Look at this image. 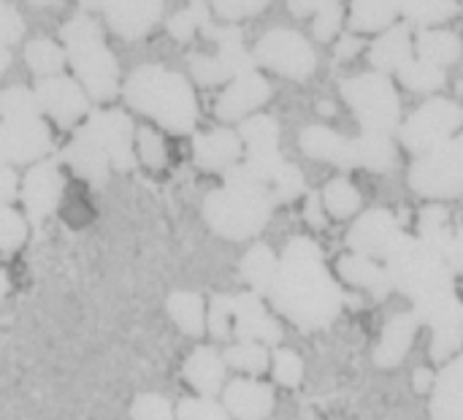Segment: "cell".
<instances>
[{"label": "cell", "mask_w": 463, "mask_h": 420, "mask_svg": "<svg viewBox=\"0 0 463 420\" xmlns=\"http://www.w3.org/2000/svg\"><path fill=\"white\" fill-rule=\"evenodd\" d=\"M269 301L282 318L304 331L331 326L345 304V293L323 263V253L312 239H293L279 261L269 288Z\"/></svg>", "instance_id": "1"}, {"label": "cell", "mask_w": 463, "mask_h": 420, "mask_svg": "<svg viewBox=\"0 0 463 420\" xmlns=\"http://www.w3.org/2000/svg\"><path fill=\"white\" fill-rule=\"evenodd\" d=\"M125 100L171 133H190L198 119L193 87L182 73L163 65H141L133 71L125 84Z\"/></svg>", "instance_id": "2"}, {"label": "cell", "mask_w": 463, "mask_h": 420, "mask_svg": "<svg viewBox=\"0 0 463 420\" xmlns=\"http://www.w3.org/2000/svg\"><path fill=\"white\" fill-rule=\"evenodd\" d=\"M277 206L269 185H225L203 201V217L220 236L231 242L260 234Z\"/></svg>", "instance_id": "3"}, {"label": "cell", "mask_w": 463, "mask_h": 420, "mask_svg": "<svg viewBox=\"0 0 463 420\" xmlns=\"http://www.w3.org/2000/svg\"><path fill=\"white\" fill-rule=\"evenodd\" d=\"M60 35L65 41L68 60L79 81L90 92V98L111 100L119 87V65L103 43L100 24L81 14V16H73L68 24H62Z\"/></svg>", "instance_id": "4"}, {"label": "cell", "mask_w": 463, "mask_h": 420, "mask_svg": "<svg viewBox=\"0 0 463 420\" xmlns=\"http://www.w3.org/2000/svg\"><path fill=\"white\" fill-rule=\"evenodd\" d=\"M388 274L393 280V288H399L404 296L412 301L439 293V291H453V277L456 272L450 269L445 253L420 236H407L391 250L385 258Z\"/></svg>", "instance_id": "5"}, {"label": "cell", "mask_w": 463, "mask_h": 420, "mask_svg": "<svg viewBox=\"0 0 463 420\" xmlns=\"http://www.w3.org/2000/svg\"><path fill=\"white\" fill-rule=\"evenodd\" d=\"M342 95L355 111L364 130L372 133H393L399 128V95L388 76L380 73H361L342 81Z\"/></svg>", "instance_id": "6"}, {"label": "cell", "mask_w": 463, "mask_h": 420, "mask_svg": "<svg viewBox=\"0 0 463 420\" xmlns=\"http://www.w3.org/2000/svg\"><path fill=\"white\" fill-rule=\"evenodd\" d=\"M410 185L426 198L463 196V133L423 152L410 171Z\"/></svg>", "instance_id": "7"}, {"label": "cell", "mask_w": 463, "mask_h": 420, "mask_svg": "<svg viewBox=\"0 0 463 420\" xmlns=\"http://www.w3.org/2000/svg\"><path fill=\"white\" fill-rule=\"evenodd\" d=\"M463 128V106L437 98L423 103L402 128V144L415 152L423 155L439 144H445L448 138L456 136V130Z\"/></svg>", "instance_id": "8"}, {"label": "cell", "mask_w": 463, "mask_h": 420, "mask_svg": "<svg viewBox=\"0 0 463 420\" xmlns=\"http://www.w3.org/2000/svg\"><path fill=\"white\" fill-rule=\"evenodd\" d=\"M258 65H266L288 79H309L317 68L312 43L296 30H271L255 46Z\"/></svg>", "instance_id": "9"}, {"label": "cell", "mask_w": 463, "mask_h": 420, "mask_svg": "<svg viewBox=\"0 0 463 420\" xmlns=\"http://www.w3.org/2000/svg\"><path fill=\"white\" fill-rule=\"evenodd\" d=\"M90 11H100L109 19V27L119 38L146 35L163 14V0H79Z\"/></svg>", "instance_id": "10"}, {"label": "cell", "mask_w": 463, "mask_h": 420, "mask_svg": "<svg viewBox=\"0 0 463 420\" xmlns=\"http://www.w3.org/2000/svg\"><path fill=\"white\" fill-rule=\"evenodd\" d=\"M52 149L49 128L41 117L3 119L0 125V158L3 163H30Z\"/></svg>", "instance_id": "11"}, {"label": "cell", "mask_w": 463, "mask_h": 420, "mask_svg": "<svg viewBox=\"0 0 463 420\" xmlns=\"http://www.w3.org/2000/svg\"><path fill=\"white\" fill-rule=\"evenodd\" d=\"M79 133L92 136L111 158V166L117 171H133L136 168V155L130 149V136H133V122L122 111H98L87 119Z\"/></svg>", "instance_id": "12"}, {"label": "cell", "mask_w": 463, "mask_h": 420, "mask_svg": "<svg viewBox=\"0 0 463 420\" xmlns=\"http://www.w3.org/2000/svg\"><path fill=\"white\" fill-rule=\"evenodd\" d=\"M35 95L43 106V111L62 128L76 125L84 114H87V90L84 84H76L68 76L52 73V76H41L35 84Z\"/></svg>", "instance_id": "13"}, {"label": "cell", "mask_w": 463, "mask_h": 420, "mask_svg": "<svg viewBox=\"0 0 463 420\" xmlns=\"http://www.w3.org/2000/svg\"><path fill=\"white\" fill-rule=\"evenodd\" d=\"M404 239V231H402V223L385 212V209H374V212H366L355 225L353 231L347 234V244L353 253H364L369 258H388L391 250Z\"/></svg>", "instance_id": "14"}, {"label": "cell", "mask_w": 463, "mask_h": 420, "mask_svg": "<svg viewBox=\"0 0 463 420\" xmlns=\"http://www.w3.org/2000/svg\"><path fill=\"white\" fill-rule=\"evenodd\" d=\"M60 193H62V177H60L54 160H43L33 171H27V177L22 182V201H24L27 217L33 225H41L43 217H49L54 212Z\"/></svg>", "instance_id": "15"}, {"label": "cell", "mask_w": 463, "mask_h": 420, "mask_svg": "<svg viewBox=\"0 0 463 420\" xmlns=\"http://www.w3.org/2000/svg\"><path fill=\"white\" fill-rule=\"evenodd\" d=\"M233 331L241 342H263V345L282 342V329L263 310L258 291L233 296Z\"/></svg>", "instance_id": "16"}, {"label": "cell", "mask_w": 463, "mask_h": 420, "mask_svg": "<svg viewBox=\"0 0 463 420\" xmlns=\"http://www.w3.org/2000/svg\"><path fill=\"white\" fill-rule=\"evenodd\" d=\"M271 98V84L250 71V73H241L231 81V87L222 92V98L217 100L214 106V114L222 119V122H231V119H239L250 111H255L258 106H263L266 100Z\"/></svg>", "instance_id": "17"}, {"label": "cell", "mask_w": 463, "mask_h": 420, "mask_svg": "<svg viewBox=\"0 0 463 420\" xmlns=\"http://www.w3.org/2000/svg\"><path fill=\"white\" fill-rule=\"evenodd\" d=\"M298 144H301L304 155H309L312 160H326L339 168H358L355 138H345V136L334 133L331 128L309 125V128H304Z\"/></svg>", "instance_id": "18"}, {"label": "cell", "mask_w": 463, "mask_h": 420, "mask_svg": "<svg viewBox=\"0 0 463 420\" xmlns=\"http://www.w3.org/2000/svg\"><path fill=\"white\" fill-rule=\"evenodd\" d=\"M241 147L244 141L239 133L228 128H217L212 133H201L193 138V158H195V166L203 171H222L239 160Z\"/></svg>", "instance_id": "19"}, {"label": "cell", "mask_w": 463, "mask_h": 420, "mask_svg": "<svg viewBox=\"0 0 463 420\" xmlns=\"http://www.w3.org/2000/svg\"><path fill=\"white\" fill-rule=\"evenodd\" d=\"M62 160L71 166V171H76L81 179H87L95 187H100L109 179L111 158L92 136H84L76 130V138L62 149Z\"/></svg>", "instance_id": "20"}, {"label": "cell", "mask_w": 463, "mask_h": 420, "mask_svg": "<svg viewBox=\"0 0 463 420\" xmlns=\"http://www.w3.org/2000/svg\"><path fill=\"white\" fill-rule=\"evenodd\" d=\"M418 326H420V318L415 312H407V315H396L393 320H388V326L383 329V337H380V345L374 350V364L380 369H393L399 367L412 342H415V334H418Z\"/></svg>", "instance_id": "21"}, {"label": "cell", "mask_w": 463, "mask_h": 420, "mask_svg": "<svg viewBox=\"0 0 463 420\" xmlns=\"http://www.w3.org/2000/svg\"><path fill=\"white\" fill-rule=\"evenodd\" d=\"M225 410L233 418H266L274 410V394L255 380H236L225 388Z\"/></svg>", "instance_id": "22"}, {"label": "cell", "mask_w": 463, "mask_h": 420, "mask_svg": "<svg viewBox=\"0 0 463 420\" xmlns=\"http://www.w3.org/2000/svg\"><path fill=\"white\" fill-rule=\"evenodd\" d=\"M336 272L339 277L347 282V285H355V288H364L369 291L372 296L377 299H385L393 288V280L388 272H383L369 255L364 253H350V255H342L339 263H336Z\"/></svg>", "instance_id": "23"}, {"label": "cell", "mask_w": 463, "mask_h": 420, "mask_svg": "<svg viewBox=\"0 0 463 420\" xmlns=\"http://www.w3.org/2000/svg\"><path fill=\"white\" fill-rule=\"evenodd\" d=\"M372 65L383 73H391L412 60V38L410 24H391L372 46Z\"/></svg>", "instance_id": "24"}, {"label": "cell", "mask_w": 463, "mask_h": 420, "mask_svg": "<svg viewBox=\"0 0 463 420\" xmlns=\"http://www.w3.org/2000/svg\"><path fill=\"white\" fill-rule=\"evenodd\" d=\"M225 358L217 356L212 348H198L187 361H184V380L203 396H214L222 388L225 380Z\"/></svg>", "instance_id": "25"}, {"label": "cell", "mask_w": 463, "mask_h": 420, "mask_svg": "<svg viewBox=\"0 0 463 420\" xmlns=\"http://www.w3.org/2000/svg\"><path fill=\"white\" fill-rule=\"evenodd\" d=\"M434 418H463V356L445 367L434 383L431 399Z\"/></svg>", "instance_id": "26"}, {"label": "cell", "mask_w": 463, "mask_h": 420, "mask_svg": "<svg viewBox=\"0 0 463 420\" xmlns=\"http://www.w3.org/2000/svg\"><path fill=\"white\" fill-rule=\"evenodd\" d=\"M399 14H402V0H353L350 24L358 33H377V30H388Z\"/></svg>", "instance_id": "27"}, {"label": "cell", "mask_w": 463, "mask_h": 420, "mask_svg": "<svg viewBox=\"0 0 463 420\" xmlns=\"http://www.w3.org/2000/svg\"><path fill=\"white\" fill-rule=\"evenodd\" d=\"M239 136L247 147V155H271L279 152V125L269 114H255L239 125Z\"/></svg>", "instance_id": "28"}, {"label": "cell", "mask_w": 463, "mask_h": 420, "mask_svg": "<svg viewBox=\"0 0 463 420\" xmlns=\"http://www.w3.org/2000/svg\"><path fill=\"white\" fill-rule=\"evenodd\" d=\"M358 147V166L369 171H391L396 166V147L391 141V133H372L364 130L355 138Z\"/></svg>", "instance_id": "29"}, {"label": "cell", "mask_w": 463, "mask_h": 420, "mask_svg": "<svg viewBox=\"0 0 463 420\" xmlns=\"http://www.w3.org/2000/svg\"><path fill=\"white\" fill-rule=\"evenodd\" d=\"M277 269H279V258L266 244H255L241 261V277L258 293H269V288L277 277Z\"/></svg>", "instance_id": "30"}, {"label": "cell", "mask_w": 463, "mask_h": 420, "mask_svg": "<svg viewBox=\"0 0 463 420\" xmlns=\"http://www.w3.org/2000/svg\"><path fill=\"white\" fill-rule=\"evenodd\" d=\"M418 54L437 65H450L461 57V38L448 30H420L418 33Z\"/></svg>", "instance_id": "31"}, {"label": "cell", "mask_w": 463, "mask_h": 420, "mask_svg": "<svg viewBox=\"0 0 463 420\" xmlns=\"http://www.w3.org/2000/svg\"><path fill=\"white\" fill-rule=\"evenodd\" d=\"M168 315L174 318V323L187 334V337H201L206 331V312H203V301L195 293H171L168 299Z\"/></svg>", "instance_id": "32"}, {"label": "cell", "mask_w": 463, "mask_h": 420, "mask_svg": "<svg viewBox=\"0 0 463 420\" xmlns=\"http://www.w3.org/2000/svg\"><path fill=\"white\" fill-rule=\"evenodd\" d=\"M463 304L458 301V296L453 291H439V293H429L423 299L415 301V315L420 318V323L437 329L439 323L461 315Z\"/></svg>", "instance_id": "33"}, {"label": "cell", "mask_w": 463, "mask_h": 420, "mask_svg": "<svg viewBox=\"0 0 463 420\" xmlns=\"http://www.w3.org/2000/svg\"><path fill=\"white\" fill-rule=\"evenodd\" d=\"M190 68H193V76L198 84L203 87H214V84H225L231 79L239 76V71L233 68V62L217 52V54H190Z\"/></svg>", "instance_id": "34"}, {"label": "cell", "mask_w": 463, "mask_h": 420, "mask_svg": "<svg viewBox=\"0 0 463 420\" xmlns=\"http://www.w3.org/2000/svg\"><path fill=\"white\" fill-rule=\"evenodd\" d=\"M399 79L404 87L415 92H434L445 84V68L429 60H410L407 65L399 68Z\"/></svg>", "instance_id": "35"}, {"label": "cell", "mask_w": 463, "mask_h": 420, "mask_svg": "<svg viewBox=\"0 0 463 420\" xmlns=\"http://www.w3.org/2000/svg\"><path fill=\"white\" fill-rule=\"evenodd\" d=\"M24 62L38 76H52L65 65V49H60L49 38H35L24 46Z\"/></svg>", "instance_id": "36"}, {"label": "cell", "mask_w": 463, "mask_h": 420, "mask_svg": "<svg viewBox=\"0 0 463 420\" xmlns=\"http://www.w3.org/2000/svg\"><path fill=\"white\" fill-rule=\"evenodd\" d=\"M418 236L434 247H439L442 253L448 250V244L453 242V231H450V217L448 209L442 206H429L420 212V225H418Z\"/></svg>", "instance_id": "37"}, {"label": "cell", "mask_w": 463, "mask_h": 420, "mask_svg": "<svg viewBox=\"0 0 463 420\" xmlns=\"http://www.w3.org/2000/svg\"><path fill=\"white\" fill-rule=\"evenodd\" d=\"M323 204H326L328 215L345 220V217H350V215H355L361 209V196L347 179H334L323 190Z\"/></svg>", "instance_id": "38"}, {"label": "cell", "mask_w": 463, "mask_h": 420, "mask_svg": "<svg viewBox=\"0 0 463 420\" xmlns=\"http://www.w3.org/2000/svg\"><path fill=\"white\" fill-rule=\"evenodd\" d=\"M43 106L35 92L24 87H8L0 95V114L3 119H16V117H41Z\"/></svg>", "instance_id": "39"}, {"label": "cell", "mask_w": 463, "mask_h": 420, "mask_svg": "<svg viewBox=\"0 0 463 420\" xmlns=\"http://www.w3.org/2000/svg\"><path fill=\"white\" fill-rule=\"evenodd\" d=\"M225 361H228V367H233L239 372L260 375L269 367V350L263 348V342H241V345L228 348Z\"/></svg>", "instance_id": "40"}, {"label": "cell", "mask_w": 463, "mask_h": 420, "mask_svg": "<svg viewBox=\"0 0 463 420\" xmlns=\"http://www.w3.org/2000/svg\"><path fill=\"white\" fill-rule=\"evenodd\" d=\"M209 22V8L203 0H195L190 3L184 11H179L176 16L168 19V33L176 38V41H190L195 35V30H203V24Z\"/></svg>", "instance_id": "41"}, {"label": "cell", "mask_w": 463, "mask_h": 420, "mask_svg": "<svg viewBox=\"0 0 463 420\" xmlns=\"http://www.w3.org/2000/svg\"><path fill=\"white\" fill-rule=\"evenodd\" d=\"M463 345V312L439 323L434 329V339H431V358L434 361H445L450 358Z\"/></svg>", "instance_id": "42"}, {"label": "cell", "mask_w": 463, "mask_h": 420, "mask_svg": "<svg viewBox=\"0 0 463 420\" xmlns=\"http://www.w3.org/2000/svg\"><path fill=\"white\" fill-rule=\"evenodd\" d=\"M304 190H307V185H304V174L298 171V166L282 163L271 182V193H274L277 204H290L298 196H304Z\"/></svg>", "instance_id": "43"}, {"label": "cell", "mask_w": 463, "mask_h": 420, "mask_svg": "<svg viewBox=\"0 0 463 420\" xmlns=\"http://www.w3.org/2000/svg\"><path fill=\"white\" fill-rule=\"evenodd\" d=\"M27 236V223L22 220L19 212H14L8 204H3L0 209V250L3 253H14Z\"/></svg>", "instance_id": "44"}, {"label": "cell", "mask_w": 463, "mask_h": 420, "mask_svg": "<svg viewBox=\"0 0 463 420\" xmlns=\"http://www.w3.org/2000/svg\"><path fill=\"white\" fill-rule=\"evenodd\" d=\"M233 323V296H214L209 310V334L214 339H228Z\"/></svg>", "instance_id": "45"}, {"label": "cell", "mask_w": 463, "mask_h": 420, "mask_svg": "<svg viewBox=\"0 0 463 420\" xmlns=\"http://www.w3.org/2000/svg\"><path fill=\"white\" fill-rule=\"evenodd\" d=\"M274 377L285 388H296L304 377V364L296 353L290 350H277L274 353Z\"/></svg>", "instance_id": "46"}, {"label": "cell", "mask_w": 463, "mask_h": 420, "mask_svg": "<svg viewBox=\"0 0 463 420\" xmlns=\"http://www.w3.org/2000/svg\"><path fill=\"white\" fill-rule=\"evenodd\" d=\"M138 155H141V163L146 168H163L165 144H163L160 133H155L152 128H141L138 130Z\"/></svg>", "instance_id": "47"}, {"label": "cell", "mask_w": 463, "mask_h": 420, "mask_svg": "<svg viewBox=\"0 0 463 420\" xmlns=\"http://www.w3.org/2000/svg\"><path fill=\"white\" fill-rule=\"evenodd\" d=\"M456 14H458V3L456 0H429L418 11H412L407 19L418 22V24H437V22H445V19L456 16Z\"/></svg>", "instance_id": "48"}, {"label": "cell", "mask_w": 463, "mask_h": 420, "mask_svg": "<svg viewBox=\"0 0 463 420\" xmlns=\"http://www.w3.org/2000/svg\"><path fill=\"white\" fill-rule=\"evenodd\" d=\"M339 27H342V5H339V0L323 5V8L315 14V35H317L320 41H331V38L339 33Z\"/></svg>", "instance_id": "49"}, {"label": "cell", "mask_w": 463, "mask_h": 420, "mask_svg": "<svg viewBox=\"0 0 463 420\" xmlns=\"http://www.w3.org/2000/svg\"><path fill=\"white\" fill-rule=\"evenodd\" d=\"M130 415L133 418H171L174 410H171V405L163 396H157V394H141V396H136V402L130 407Z\"/></svg>", "instance_id": "50"}, {"label": "cell", "mask_w": 463, "mask_h": 420, "mask_svg": "<svg viewBox=\"0 0 463 420\" xmlns=\"http://www.w3.org/2000/svg\"><path fill=\"white\" fill-rule=\"evenodd\" d=\"M217 16L222 19H244L269 5V0H212Z\"/></svg>", "instance_id": "51"}, {"label": "cell", "mask_w": 463, "mask_h": 420, "mask_svg": "<svg viewBox=\"0 0 463 420\" xmlns=\"http://www.w3.org/2000/svg\"><path fill=\"white\" fill-rule=\"evenodd\" d=\"M176 415L179 418H225L228 410L225 407H217L214 402L209 399H184L179 407H176Z\"/></svg>", "instance_id": "52"}, {"label": "cell", "mask_w": 463, "mask_h": 420, "mask_svg": "<svg viewBox=\"0 0 463 420\" xmlns=\"http://www.w3.org/2000/svg\"><path fill=\"white\" fill-rule=\"evenodd\" d=\"M24 33V24L19 19V14L8 5V3H0V38L5 46L16 43Z\"/></svg>", "instance_id": "53"}, {"label": "cell", "mask_w": 463, "mask_h": 420, "mask_svg": "<svg viewBox=\"0 0 463 420\" xmlns=\"http://www.w3.org/2000/svg\"><path fill=\"white\" fill-rule=\"evenodd\" d=\"M307 223L312 228H323L326 225V204H323V193H309L307 198Z\"/></svg>", "instance_id": "54"}, {"label": "cell", "mask_w": 463, "mask_h": 420, "mask_svg": "<svg viewBox=\"0 0 463 420\" xmlns=\"http://www.w3.org/2000/svg\"><path fill=\"white\" fill-rule=\"evenodd\" d=\"M16 198V174L11 171V163L0 168V201L11 204Z\"/></svg>", "instance_id": "55"}, {"label": "cell", "mask_w": 463, "mask_h": 420, "mask_svg": "<svg viewBox=\"0 0 463 420\" xmlns=\"http://www.w3.org/2000/svg\"><path fill=\"white\" fill-rule=\"evenodd\" d=\"M445 258H448V263H450V269H453L456 274H463V228L453 236V242L448 244Z\"/></svg>", "instance_id": "56"}, {"label": "cell", "mask_w": 463, "mask_h": 420, "mask_svg": "<svg viewBox=\"0 0 463 420\" xmlns=\"http://www.w3.org/2000/svg\"><path fill=\"white\" fill-rule=\"evenodd\" d=\"M364 49V41L358 38V35H342V41L336 43V60H350V57H355L358 52Z\"/></svg>", "instance_id": "57"}, {"label": "cell", "mask_w": 463, "mask_h": 420, "mask_svg": "<svg viewBox=\"0 0 463 420\" xmlns=\"http://www.w3.org/2000/svg\"><path fill=\"white\" fill-rule=\"evenodd\" d=\"M288 3H290V11H293V14L307 16V14H317L323 5L336 3V0H288Z\"/></svg>", "instance_id": "58"}, {"label": "cell", "mask_w": 463, "mask_h": 420, "mask_svg": "<svg viewBox=\"0 0 463 420\" xmlns=\"http://www.w3.org/2000/svg\"><path fill=\"white\" fill-rule=\"evenodd\" d=\"M429 388H434V372L418 369V372H415V391H418V394H426Z\"/></svg>", "instance_id": "59"}, {"label": "cell", "mask_w": 463, "mask_h": 420, "mask_svg": "<svg viewBox=\"0 0 463 420\" xmlns=\"http://www.w3.org/2000/svg\"><path fill=\"white\" fill-rule=\"evenodd\" d=\"M423 3H429V0H402V14H404V16H410V14H412V11H418Z\"/></svg>", "instance_id": "60"}, {"label": "cell", "mask_w": 463, "mask_h": 420, "mask_svg": "<svg viewBox=\"0 0 463 420\" xmlns=\"http://www.w3.org/2000/svg\"><path fill=\"white\" fill-rule=\"evenodd\" d=\"M8 60H11V52H8V46L3 43V49H0V73L8 68Z\"/></svg>", "instance_id": "61"}, {"label": "cell", "mask_w": 463, "mask_h": 420, "mask_svg": "<svg viewBox=\"0 0 463 420\" xmlns=\"http://www.w3.org/2000/svg\"><path fill=\"white\" fill-rule=\"evenodd\" d=\"M317 111H320V114H326V117H331V114H334V103L323 100V103H317Z\"/></svg>", "instance_id": "62"}, {"label": "cell", "mask_w": 463, "mask_h": 420, "mask_svg": "<svg viewBox=\"0 0 463 420\" xmlns=\"http://www.w3.org/2000/svg\"><path fill=\"white\" fill-rule=\"evenodd\" d=\"M30 5H35V8H43V5H52L54 0H27Z\"/></svg>", "instance_id": "63"}]
</instances>
